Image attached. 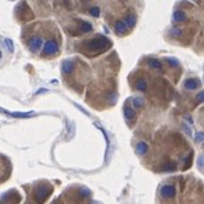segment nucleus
Segmentation results:
<instances>
[{
    "instance_id": "obj_4",
    "label": "nucleus",
    "mask_w": 204,
    "mask_h": 204,
    "mask_svg": "<svg viewBox=\"0 0 204 204\" xmlns=\"http://www.w3.org/2000/svg\"><path fill=\"white\" fill-rule=\"evenodd\" d=\"M186 86H187V88H196V86H197V82H194V81H188L187 84H186Z\"/></svg>"
},
{
    "instance_id": "obj_5",
    "label": "nucleus",
    "mask_w": 204,
    "mask_h": 204,
    "mask_svg": "<svg viewBox=\"0 0 204 204\" xmlns=\"http://www.w3.org/2000/svg\"><path fill=\"white\" fill-rule=\"evenodd\" d=\"M125 112H126V116H128V118H129V116H132V115H133V111H132L131 108H126V109H125Z\"/></svg>"
},
{
    "instance_id": "obj_1",
    "label": "nucleus",
    "mask_w": 204,
    "mask_h": 204,
    "mask_svg": "<svg viewBox=\"0 0 204 204\" xmlns=\"http://www.w3.org/2000/svg\"><path fill=\"white\" fill-rule=\"evenodd\" d=\"M57 51H58L57 41L50 40V41H47V43L43 45V54H44V55H53V54H55Z\"/></svg>"
},
{
    "instance_id": "obj_2",
    "label": "nucleus",
    "mask_w": 204,
    "mask_h": 204,
    "mask_svg": "<svg viewBox=\"0 0 204 204\" xmlns=\"http://www.w3.org/2000/svg\"><path fill=\"white\" fill-rule=\"evenodd\" d=\"M162 192H163V194H166V196H167V194L169 196H173V194H174V188L171 187V186H164Z\"/></svg>"
},
{
    "instance_id": "obj_3",
    "label": "nucleus",
    "mask_w": 204,
    "mask_h": 204,
    "mask_svg": "<svg viewBox=\"0 0 204 204\" xmlns=\"http://www.w3.org/2000/svg\"><path fill=\"white\" fill-rule=\"evenodd\" d=\"M143 150H146V145H143V143H139V145H138V152H139V153H142Z\"/></svg>"
}]
</instances>
